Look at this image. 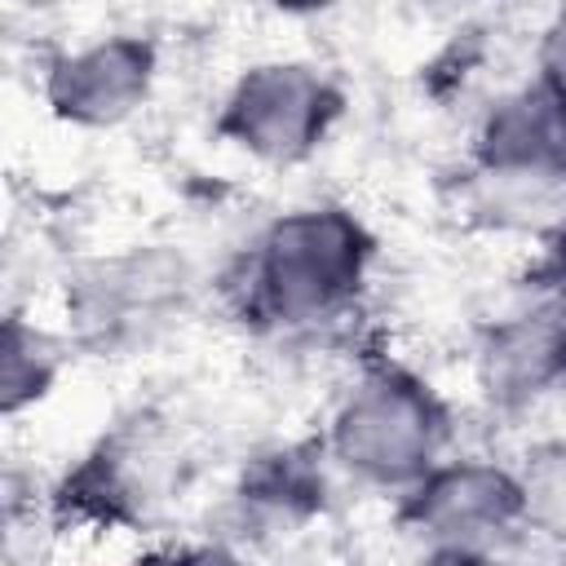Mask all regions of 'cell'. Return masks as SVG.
I'll use <instances>...</instances> for the list:
<instances>
[{
  "label": "cell",
  "mask_w": 566,
  "mask_h": 566,
  "mask_svg": "<svg viewBox=\"0 0 566 566\" xmlns=\"http://www.w3.org/2000/svg\"><path fill=\"white\" fill-rule=\"evenodd\" d=\"M380 234L345 199H301L270 212L243 243L226 296L265 340L301 345L340 332L371 296Z\"/></svg>",
  "instance_id": "obj_1"
},
{
  "label": "cell",
  "mask_w": 566,
  "mask_h": 566,
  "mask_svg": "<svg viewBox=\"0 0 566 566\" xmlns=\"http://www.w3.org/2000/svg\"><path fill=\"white\" fill-rule=\"evenodd\" d=\"M318 442L340 482L394 500L460 447V411L416 363L371 349L336 389Z\"/></svg>",
  "instance_id": "obj_2"
},
{
  "label": "cell",
  "mask_w": 566,
  "mask_h": 566,
  "mask_svg": "<svg viewBox=\"0 0 566 566\" xmlns=\"http://www.w3.org/2000/svg\"><path fill=\"white\" fill-rule=\"evenodd\" d=\"M460 212L486 230L531 234L566 212V93L539 75L500 88L469 128Z\"/></svg>",
  "instance_id": "obj_3"
},
{
  "label": "cell",
  "mask_w": 566,
  "mask_h": 566,
  "mask_svg": "<svg viewBox=\"0 0 566 566\" xmlns=\"http://www.w3.org/2000/svg\"><path fill=\"white\" fill-rule=\"evenodd\" d=\"M199 301V265L181 243L137 239L75 261L62 279L57 323L75 354L128 358L177 332Z\"/></svg>",
  "instance_id": "obj_4"
},
{
  "label": "cell",
  "mask_w": 566,
  "mask_h": 566,
  "mask_svg": "<svg viewBox=\"0 0 566 566\" xmlns=\"http://www.w3.org/2000/svg\"><path fill=\"white\" fill-rule=\"evenodd\" d=\"M345 80L305 53H270L243 62L212 106V137L256 168H301L345 124Z\"/></svg>",
  "instance_id": "obj_5"
},
{
  "label": "cell",
  "mask_w": 566,
  "mask_h": 566,
  "mask_svg": "<svg viewBox=\"0 0 566 566\" xmlns=\"http://www.w3.org/2000/svg\"><path fill=\"white\" fill-rule=\"evenodd\" d=\"M394 531L433 562H495L531 548L517 460L455 447L389 500Z\"/></svg>",
  "instance_id": "obj_6"
},
{
  "label": "cell",
  "mask_w": 566,
  "mask_h": 566,
  "mask_svg": "<svg viewBox=\"0 0 566 566\" xmlns=\"http://www.w3.org/2000/svg\"><path fill=\"white\" fill-rule=\"evenodd\" d=\"M190 482V447L181 429L137 407L102 429L53 486L49 504L66 522L97 531H146Z\"/></svg>",
  "instance_id": "obj_7"
},
{
  "label": "cell",
  "mask_w": 566,
  "mask_h": 566,
  "mask_svg": "<svg viewBox=\"0 0 566 566\" xmlns=\"http://www.w3.org/2000/svg\"><path fill=\"white\" fill-rule=\"evenodd\" d=\"M336 482L340 473L332 469L318 433L252 447L212 509L221 553H274L314 535L332 517Z\"/></svg>",
  "instance_id": "obj_8"
},
{
  "label": "cell",
  "mask_w": 566,
  "mask_h": 566,
  "mask_svg": "<svg viewBox=\"0 0 566 566\" xmlns=\"http://www.w3.org/2000/svg\"><path fill=\"white\" fill-rule=\"evenodd\" d=\"M473 394L495 416H526L566 394V292L539 274L495 310L469 349Z\"/></svg>",
  "instance_id": "obj_9"
},
{
  "label": "cell",
  "mask_w": 566,
  "mask_h": 566,
  "mask_svg": "<svg viewBox=\"0 0 566 566\" xmlns=\"http://www.w3.org/2000/svg\"><path fill=\"white\" fill-rule=\"evenodd\" d=\"M159 75V40L133 27H115L53 49L40 66V102L62 128L115 133L155 102Z\"/></svg>",
  "instance_id": "obj_10"
},
{
  "label": "cell",
  "mask_w": 566,
  "mask_h": 566,
  "mask_svg": "<svg viewBox=\"0 0 566 566\" xmlns=\"http://www.w3.org/2000/svg\"><path fill=\"white\" fill-rule=\"evenodd\" d=\"M75 358L71 336L62 323H44L31 310L9 305L0 327V411L4 420H18L53 398L66 367Z\"/></svg>",
  "instance_id": "obj_11"
},
{
  "label": "cell",
  "mask_w": 566,
  "mask_h": 566,
  "mask_svg": "<svg viewBox=\"0 0 566 566\" xmlns=\"http://www.w3.org/2000/svg\"><path fill=\"white\" fill-rule=\"evenodd\" d=\"M531 544L553 539L566 548V438H539L517 455Z\"/></svg>",
  "instance_id": "obj_12"
},
{
  "label": "cell",
  "mask_w": 566,
  "mask_h": 566,
  "mask_svg": "<svg viewBox=\"0 0 566 566\" xmlns=\"http://www.w3.org/2000/svg\"><path fill=\"white\" fill-rule=\"evenodd\" d=\"M531 75H539V80H548L553 88L566 93V0L553 4V9L544 13V22L535 27Z\"/></svg>",
  "instance_id": "obj_13"
},
{
  "label": "cell",
  "mask_w": 566,
  "mask_h": 566,
  "mask_svg": "<svg viewBox=\"0 0 566 566\" xmlns=\"http://www.w3.org/2000/svg\"><path fill=\"white\" fill-rule=\"evenodd\" d=\"M535 248H539V256L531 261V274H539L566 292V212L544 230V239Z\"/></svg>",
  "instance_id": "obj_14"
},
{
  "label": "cell",
  "mask_w": 566,
  "mask_h": 566,
  "mask_svg": "<svg viewBox=\"0 0 566 566\" xmlns=\"http://www.w3.org/2000/svg\"><path fill=\"white\" fill-rule=\"evenodd\" d=\"M270 13L292 18V22H310V18H327L332 9H340V0H261Z\"/></svg>",
  "instance_id": "obj_15"
}]
</instances>
